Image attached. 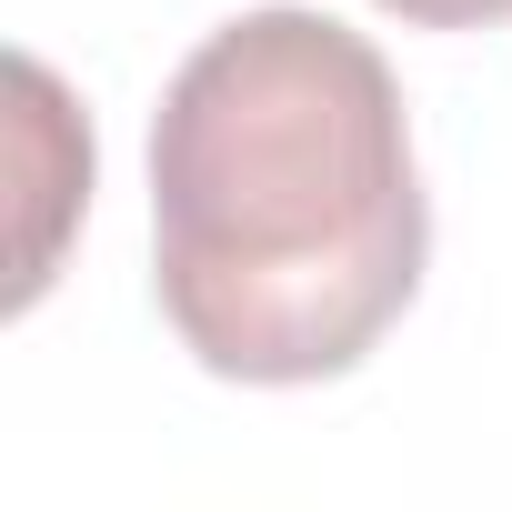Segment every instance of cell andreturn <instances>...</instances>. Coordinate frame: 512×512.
<instances>
[{"mask_svg": "<svg viewBox=\"0 0 512 512\" xmlns=\"http://www.w3.org/2000/svg\"><path fill=\"white\" fill-rule=\"evenodd\" d=\"M432 201L392 61L302 11L221 21L151 111V292L221 382H332L422 292Z\"/></svg>", "mask_w": 512, "mask_h": 512, "instance_id": "cell-1", "label": "cell"}, {"mask_svg": "<svg viewBox=\"0 0 512 512\" xmlns=\"http://www.w3.org/2000/svg\"><path fill=\"white\" fill-rule=\"evenodd\" d=\"M372 11H392L412 31H492V21H512V0H372Z\"/></svg>", "mask_w": 512, "mask_h": 512, "instance_id": "cell-2", "label": "cell"}]
</instances>
